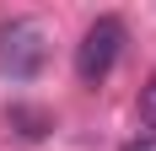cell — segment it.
<instances>
[{
    "label": "cell",
    "instance_id": "1",
    "mask_svg": "<svg viewBox=\"0 0 156 151\" xmlns=\"http://www.w3.org/2000/svg\"><path fill=\"white\" fill-rule=\"evenodd\" d=\"M119 54H124V22L119 16H97L92 27L81 32V43H76V76L86 87H97L119 65Z\"/></svg>",
    "mask_w": 156,
    "mask_h": 151
},
{
    "label": "cell",
    "instance_id": "2",
    "mask_svg": "<svg viewBox=\"0 0 156 151\" xmlns=\"http://www.w3.org/2000/svg\"><path fill=\"white\" fill-rule=\"evenodd\" d=\"M43 27L27 22V16H11V22H0V70H11L16 81H27V76L43 70Z\"/></svg>",
    "mask_w": 156,
    "mask_h": 151
},
{
    "label": "cell",
    "instance_id": "3",
    "mask_svg": "<svg viewBox=\"0 0 156 151\" xmlns=\"http://www.w3.org/2000/svg\"><path fill=\"white\" fill-rule=\"evenodd\" d=\"M5 124H11L22 140H43L48 130H54V119H48L43 108H32V103H11L5 108Z\"/></svg>",
    "mask_w": 156,
    "mask_h": 151
},
{
    "label": "cell",
    "instance_id": "4",
    "mask_svg": "<svg viewBox=\"0 0 156 151\" xmlns=\"http://www.w3.org/2000/svg\"><path fill=\"white\" fill-rule=\"evenodd\" d=\"M140 119H145V124L156 130V76L145 81V87H140Z\"/></svg>",
    "mask_w": 156,
    "mask_h": 151
},
{
    "label": "cell",
    "instance_id": "5",
    "mask_svg": "<svg viewBox=\"0 0 156 151\" xmlns=\"http://www.w3.org/2000/svg\"><path fill=\"white\" fill-rule=\"evenodd\" d=\"M124 151H156V135H135V140H124Z\"/></svg>",
    "mask_w": 156,
    "mask_h": 151
}]
</instances>
